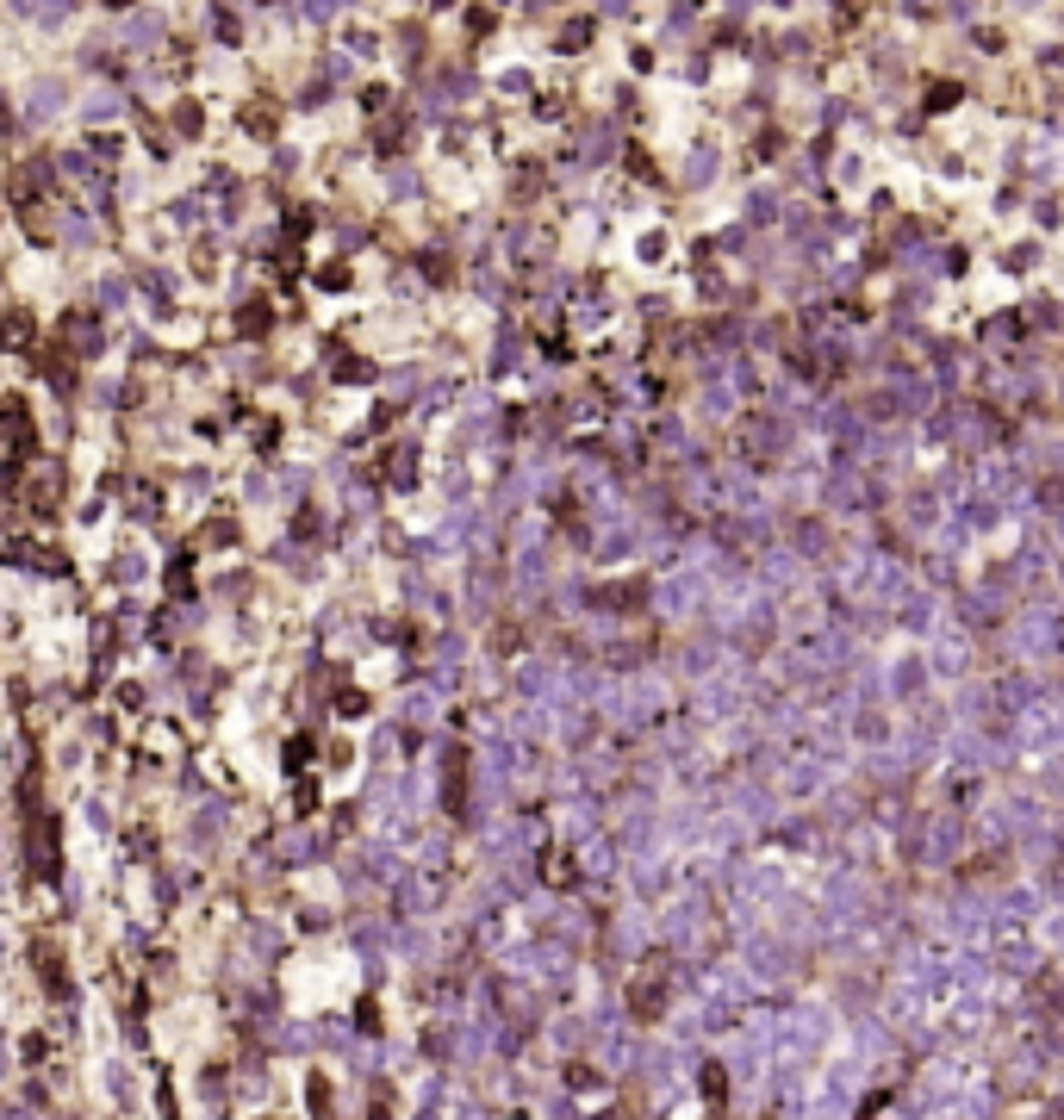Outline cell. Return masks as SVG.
Returning a JSON list of instances; mask_svg holds the SVG:
<instances>
[{
	"mask_svg": "<svg viewBox=\"0 0 1064 1120\" xmlns=\"http://www.w3.org/2000/svg\"><path fill=\"white\" fill-rule=\"evenodd\" d=\"M0 343H7V349H25V343H31V317H25V312H13L7 324H0Z\"/></svg>",
	"mask_w": 1064,
	"mask_h": 1120,
	"instance_id": "obj_2",
	"label": "cell"
},
{
	"mask_svg": "<svg viewBox=\"0 0 1064 1120\" xmlns=\"http://www.w3.org/2000/svg\"><path fill=\"white\" fill-rule=\"evenodd\" d=\"M311 760V741H306V734H299V741H287V765H306Z\"/></svg>",
	"mask_w": 1064,
	"mask_h": 1120,
	"instance_id": "obj_3",
	"label": "cell"
},
{
	"mask_svg": "<svg viewBox=\"0 0 1064 1120\" xmlns=\"http://www.w3.org/2000/svg\"><path fill=\"white\" fill-rule=\"evenodd\" d=\"M31 965H38V978H44L51 996H69V965H62L56 947H44V940H38V947H31Z\"/></svg>",
	"mask_w": 1064,
	"mask_h": 1120,
	"instance_id": "obj_1",
	"label": "cell"
}]
</instances>
